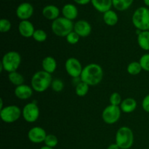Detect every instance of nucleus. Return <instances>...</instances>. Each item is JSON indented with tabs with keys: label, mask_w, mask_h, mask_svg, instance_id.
<instances>
[{
	"label": "nucleus",
	"mask_w": 149,
	"mask_h": 149,
	"mask_svg": "<svg viewBox=\"0 0 149 149\" xmlns=\"http://www.w3.org/2000/svg\"><path fill=\"white\" fill-rule=\"evenodd\" d=\"M80 78L89 86H95L103 79V70L98 64L90 63L83 68Z\"/></svg>",
	"instance_id": "nucleus-1"
},
{
	"label": "nucleus",
	"mask_w": 149,
	"mask_h": 149,
	"mask_svg": "<svg viewBox=\"0 0 149 149\" xmlns=\"http://www.w3.org/2000/svg\"><path fill=\"white\" fill-rule=\"evenodd\" d=\"M52 82V75L42 70L33 74L31 81V84L33 90L37 93H43L51 87Z\"/></svg>",
	"instance_id": "nucleus-2"
},
{
	"label": "nucleus",
	"mask_w": 149,
	"mask_h": 149,
	"mask_svg": "<svg viewBox=\"0 0 149 149\" xmlns=\"http://www.w3.org/2000/svg\"><path fill=\"white\" fill-rule=\"evenodd\" d=\"M74 24L72 20L64 17H59L53 20L51 25L52 32L60 37H66L71 32L74 31Z\"/></svg>",
	"instance_id": "nucleus-3"
},
{
	"label": "nucleus",
	"mask_w": 149,
	"mask_h": 149,
	"mask_svg": "<svg viewBox=\"0 0 149 149\" xmlns=\"http://www.w3.org/2000/svg\"><path fill=\"white\" fill-rule=\"evenodd\" d=\"M132 22L137 30L149 31V9L146 7H138L132 15Z\"/></svg>",
	"instance_id": "nucleus-4"
},
{
	"label": "nucleus",
	"mask_w": 149,
	"mask_h": 149,
	"mask_svg": "<svg viewBox=\"0 0 149 149\" xmlns=\"http://www.w3.org/2000/svg\"><path fill=\"white\" fill-rule=\"evenodd\" d=\"M116 143L121 149H129L134 143V134L128 127H122L116 134Z\"/></svg>",
	"instance_id": "nucleus-5"
},
{
	"label": "nucleus",
	"mask_w": 149,
	"mask_h": 149,
	"mask_svg": "<svg viewBox=\"0 0 149 149\" xmlns=\"http://www.w3.org/2000/svg\"><path fill=\"white\" fill-rule=\"evenodd\" d=\"M21 63V56L16 51H9L3 56L1 64L5 71L8 73L17 71Z\"/></svg>",
	"instance_id": "nucleus-6"
},
{
	"label": "nucleus",
	"mask_w": 149,
	"mask_h": 149,
	"mask_svg": "<svg viewBox=\"0 0 149 149\" xmlns=\"http://www.w3.org/2000/svg\"><path fill=\"white\" fill-rule=\"evenodd\" d=\"M22 115V111L15 105L5 106L0 110L1 120L7 124L14 123L19 119Z\"/></svg>",
	"instance_id": "nucleus-7"
},
{
	"label": "nucleus",
	"mask_w": 149,
	"mask_h": 149,
	"mask_svg": "<svg viewBox=\"0 0 149 149\" xmlns=\"http://www.w3.org/2000/svg\"><path fill=\"white\" fill-rule=\"evenodd\" d=\"M122 111L119 106L109 105L102 112V119L108 125H113L119 120Z\"/></svg>",
	"instance_id": "nucleus-8"
},
{
	"label": "nucleus",
	"mask_w": 149,
	"mask_h": 149,
	"mask_svg": "<svg viewBox=\"0 0 149 149\" xmlns=\"http://www.w3.org/2000/svg\"><path fill=\"white\" fill-rule=\"evenodd\" d=\"M40 115L39 106L35 103H29L23 107L22 116L25 121L29 123H33L39 119Z\"/></svg>",
	"instance_id": "nucleus-9"
},
{
	"label": "nucleus",
	"mask_w": 149,
	"mask_h": 149,
	"mask_svg": "<svg viewBox=\"0 0 149 149\" xmlns=\"http://www.w3.org/2000/svg\"><path fill=\"white\" fill-rule=\"evenodd\" d=\"M65 68L67 74L74 78L80 77L82 72V65L80 61L75 58H69L66 60L65 63Z\"/></svg>",
	"instance_id": "nucleus-10"
},
{
	"label": "nucleus",
	"mask_w": 149,
	"mask_h": 149,
	"mask_svg": "<svg viewBox=\"0 0 149 149\" xmlns=\"http://www.w3.org/2000/svg\"><path fill=\"white\" fill-rule=\"evenodd\" d=\"M34 9L31 4L23 2L17 6L16 9V15L21 20H27L33 15Z\"/></svg>",
	"instance_id": "nucleus-11"
},
{
	"label": "nucleus",
	"mask_w": 149,
	"mask_h": 149,
	"mask_svg": "<svg viewBox=\"0 0 149 149\" xmlns=\"http://www.w3.org/2000/svg\"><path fill=\"white\" fill-rule=\"evenodd\" d=\"M47 135L46 131L41 127H34L28 132V138L33 143H41L45 142Z\"/></svg>",
	"instance_id": "nucleus-12"
},
{
	"label": "nucleus",
	"mask_w": 149,
	"mask_h": 149,
	"mask_svg": "<svg viewBox=\"0 0 149 149\" xmlns=\"http://www.w3.org/2000/svg\"><path fill=\"white\" fill-rule=\"evenodd\" d=\"M74 31H75L80 37H87L91 33L92 26L87 20H78L74 24Z\"/></svg>",
	"instance_id": "nucleus-13"
},
{
	"label": "nucleus",
	"mask_w": 149,
	"mask_h": 149,
	"mask_svg": "<svg viewBox=\"0 0 149 149\" xmlns=\"http://www.w3.org/2000/svg\"><path fill=\"white\" fill-rule=\"evenodd\" d=\"M18 31L20 34L25 38L33 37L35 29L31 22L27 20H21L18 25Z\"/></svg>",
	"instance_id": "nucleus-14"
},
{
	"label": "nucleus",
	"mask_w": 149,
	"mask_h": 149,
	"mask_svg": "<svg viewBox=\"0 0 149 149\" xmlns=\"http://www.w3.org/2000/svg\"><path fill=\"white\" fill-rule=\"evenodd\" d=\"M33 88L27 84H21L15 89V95L20 100H27L33 95Z\"/></svg>",
	"instance_id": "nucleus-15"
},
{
	"label": "nucleus",
	"mask_w": 149,
	"mask_h": 149,
	"mask_svg": "<svg viewBox=\"0 0 149 149\" xmlns=\"http://www.w3.org/2000/svg\"><path fill=\"white\" fill-rule=\"evenodd\" d=\"M42 15L46 19L49 20H55L59 17L60 10L57 6L49 4L45 6L42 10Z\"/></svg>",
	"instance_id": "nucleus-16"
},
{
	"label": "nucleus",
	"mask_w": 149,
	"mask_h": 149,
	"mask_svg": "<svg viewBox=\"0 0 149 149\" xmlns=\"http://www.w3.org/2000/svg\"><path fill=\"white\" fill-rule=\"evenodd\" d=\"M91 3L93 7L101 13L109 11L113 7L112 0H91Z\"/></svg>",
	"instance_id": "nucleus-17"
},
{
	"label": "nucleus",
	"mask_w": 149,
	"mask_h": 149,
	"mask_svg": "<svg viewBox=\"0 0 149 149\" xmlns=\"http://www.w3.org/2000/svg\"><path fill=\"white\" fill-rule=\"evenodd\" d=\"M62 14L64 17L68 20H75L78 16V9L74 4H66L63 7Z\"/></svg>",
	"instance_id": "nucleus-18"
},
{
	"label": "nucleus",
	"mask_w": 149,
	"mask_h": 149,
	"mask_svg": "<svg viewBox=\"0 0 149 149\" xmlns=\"http://www.w3.org/2000/svg\"><path fill=\"white\" fill-rule=\"evenodd\" d=\"M121 111L125 113H130L133 112L137 108L136 100L132 97L125 98L122 100V103L119 106Z\"/></svg>",
	"instance_id": "nucleus-19"
},
{
	"label": "nucleus",
	"mask_w": 149,
	"mask_h": 149,
	"mask_svg": "<svg viewBox=\"0 0 149 149\" xmlns=\"http://www.w3.org/2000/svg\"><path fill=\"white\" fill-rule=\"evenodd\" d=\"M42 66L43 71L52 74L57 68V62L55 58L52 56H47L42 60Z\"/></svg>",
	"instance_id": "nucleus-20"
},
{
	"label": "nucleus",
	"mask_w": 149,
	"mask_h": 149,
	"mask_svg": "<svg viewBox=\"0 0 149 149\" xmlns=\"http://www.w3.org/2000/svg\"><path fill=\"white\" fill-rule=\"evenodd\" d=\"M103 21L106 25L109 26H113L117 24L119 17L116 13L113 10H110L103 13Z\"/></svg>",
	"instance_id": "nucleus-21"
},
{
	"label": "nucleus",
	"mask_w": 149,
	"mask_h": 149,
	"mask_svg": "<svg viewBox=\"0 0 149 149\" xmlns=\"http://www.w3.org/2000/svg\"><path fill=\"white\" fill-rule=\"evenodd\" d=\"M138 44L143 50H149V31H141L138 34Z\"/></svg>",
	"instance_id": "nucleus-22"
},
{
	"label": "nucleus",
	"mask_w": 149,
	"mask_h": 149,
	"mask_svg": "<svg viewBox=\"0 0 149 149\" xmlns=\"http://www.w3.org/2000/svg\"><path fill=\"white\" fill-rule=\"evenodd\" d=\"M134 0H112L113 7L118 11H125L132 6Z\"/></svg>",
	"instance_id": "nucleus-23"
},
{
	"label": "nucleus",
	"mask_w": 149,
	"mask_h": 149,
	"mask_svg": "<svg viewBox=\"0 0 149 149\" xmlns=\"http://www.w3.org/2000/svg\"><path fill=\"white\" fill-rule=\"evenodd\" d=\"M8 79L9 81L13 84L15 85L16 87L24 84V77L21 74L17 72V71L9 73Z\"/></svg>",
	"instance_id": "nucleus-24"
},
{
	"label": "nucleus",
	"mask_w": 149,
	"mask_h": 149,
	"mask_svg": "<svg viewBox=\"0 0 149 149\" xmlns=\"http://www.w3.org/2000/svg\"><path fill=\"white\" fill-rule=\"evenodd\" d=\"M127 72L129 73L130 75L135 76L139 74L141 72V71L143 70V68L139 62L133 61V62H131L130 63L127 65Z\"/></svg>",
	"instance_id": "nucleus-25"
},
{
	"label": "nucleus",
	"mask_w": 149,
	"mask_h": 149,
	"mask_svg": "<svg viewBox=\"0 0 149 149\" xmlns=\"http://www.w3.org/2000/svg\"><path fill=\"white\" fill-rule=\"evenodd\" d=\"M89 91V85L86 83L80 82L79 84H77L75 87V92L77 95L79 97H84L88 93Z\"/></svg>",
	"instance_id": "nucleus-26"
},
{
	"label": "nucleus",
	"mask_w": 149,
	"mask_h": 149,
	"mask_svg": "<svg viewBox=\"0 0 149 149\" xmlns=\"http://www.w3.org/2000/svg\"><path fill=\"white\" fill-rule=\"evenodd\" d=\"M33 38L36 42H44L47 40V34L46 32L42 29H36L33 33Z\"/></svg>",
	"instance_id": "nucleus-27"
},
{
	"label": "nucleus",
	"mask_w": 149,
	"mask_h": 149,
	"mask_svg": "<svg viewBox=\"0 0 149 149\" xmlns=\"http://www.w3.org/2000/svg\"><path fill=\"white\" fill-rule=\"evenodd\" d=\"M44 143H45L46 146L50 147V148H55L58 144V139L55 135L49 134V135H47Z\"/></svg>",
	"instance_id": "nucleus-28"
},
{
	"label": "nucleus",
	"mask_w": 149,
	"mask_h": 149,
	"mask_svg": "<svg viewBox=\"0 0 149 149\" xmlns=\"http://www.w3.org/2000/svg\"><path fill=\"white\" fill-rule=\"evenodd\" d=\"M51 88L55 93H60L63 90L64 83L60 79H55L52 80V82L51 84Z\"/></svg>",
	"instance_id": "nucleus-29"
},
{
	"label": "nucleus",
	"mask_w": 149,
	"mask_h": 149,
	"mask_svg": "<svg viewBox=\"0 0 149 149\" xmlns=\"http://www.w3.org/2000/svg\"><path fill=\"white\" fill-rule=\"evenodd\" d=\"M12 24L11 22L5 18H2L0 20V31L1 33L8 32L11 29Z\"/></svg>",
	"instance_id": "nucleus-30"
},
{
	"label": "nucleus",
	"mask_w": 149,
	"mask_h": 149,
	"mask_svg": "<svg viewBox=\"0 0 149 149\" xmlns=\"http://www.w3.org/2000/svg\"><path fill=\"white\" fill-rule=\"evenodd\" d=\"M109 101H110L111 105L119 106H120V104L122 102V97H121L119 93H113L111 95L110 98H109Z\"/></svg>",
	"instance_id": "nucleus-31"
},
{
	"label": "nucleus",
	"mask_w": 149,
	"mask_h": 149,
	"mask_svg": "<svg viewBox=\"0 0 149 149\" xmlns=\"http://www.w3.org/2000/svg\"><path fill=\"white\" fill-rule=\"evenodd\" d=\"M65 38H66V41L68 44H70V45H76L79 41L80 36L75 31H73Z\"/></svg>",
	"instance_id": "nucleus-32"
},
{
	"label": "nucleus",
	"mask_w": 149,
	"mask_h": 149,
	"mask_svg": "<svg viewBox=\"0 0 149 149\" xmlns=\"http://www.w3.org/2000/svg\"><path fill=\"white\" fill-rule=\"evenodd\" d=\"M143 70L149 72V53L142 55L139 61Z\"/></svg>",
	"instance_id": "nucleus-33"
},
{
	"label": "nucleus",
	"mask_w": 149,
	"mask_h": 149,
	"mask_svg": "<svg viewBox=\"0 0 149 149\" xmlns=\"http://www.w3.org/2000/svg\"><path fill=\"white\" fill-rule=\"evenodd\" d=\"M142 108L146 112L149 113V95L146 96L142 101Z\"/></svg>",
	"instance_id": "nucleus-34"
},
{
	"label": "nucleus",
	"mask_w": 149,
	"mask_h": 149,
	"mask_svg": "<svg viewBox=\"0 0 149 149\" xmlns=\"http://www.w3.org/2000/svg\"><path fill=\"white\" fill-rule=\"evenodd\" d=\"M74 2L79 4V5H86V4L91 2V0H74Z\"/></svg>",
	"instance_id": "nucleus-35"
},
{
	"label": "nucleus",
	"mask_w": 149,
	"mask_h": 149,
	"mask_svg": "<svg viewBox=\"0 0 149 149\" xmlns=\"http://www.w3.org/2000/svg\"><path fill=\"white\" fill-rule=\"evenodd\" d=\"M107 149H121V148H119V146L115 143H112L111 144V145H109Z\"/></svg>",
	"instance_id": "nucleus-36"
},
{
	"label": "nucleus",
	"mask_w": 149,
	"mask_h": 149,
	"mask_svg": "<svg viewBox=\"0 0 149 149\" xmlns=\"http://www.w3.org/2000/svg\"><path fill=\"white\" fill-rule=\"evenodd\" d=\"M3 100L2 98H0V110L3 109Z\"/></svg>",
	"instance_id": "nucleus-37"
},
{
	"label": "nucleus",
	"mask_w": 149,
	"mask_h": 149,
	"mask_svg": "<svg viewBox=\"0 0 149 149\" xmlns=\"http://www.w3.org/2000/svg\"><path fill=\"white\" fill-rule=\"evenodd\" d=\"M143 2H144V4L147 6V7H149V0H143Z\"/></svg>",
	"instance_id": "nucleus-38"
},
{
	"label": "nucleus",
	"mask_w": 149,
	"mask_h": 149,
	"mask_svg": "<svg viewBox=\"0 0 149 149\" xmlns=\"http://www.w3.org/2000/svg\"><path fill=\"white\" fill-rule=\"evenodd\" d=\"M40 149H54V148H50V147H48V146H42Z\"/></svg>",
	"instance_id": "nucleus-39"
},
{
	"label": "nucleus",
	"mask_w": 149,
	"mask_h": 149,
	"mask_svg": "<svg viewBox=\"0 0 149 149\" xmlns=\"http://www.w3.org/2000/svg\"><path fill=\"white\" fill-rule=\"evenodd\" d=\"M148 149H149V148H148Z\"/></svg>",
	"instance_id": "nucleus-40"
}]
</instances>
